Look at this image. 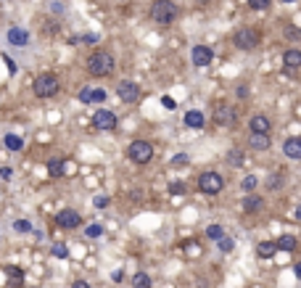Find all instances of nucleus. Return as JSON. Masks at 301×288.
<instances>
[{
  "label": "nucleus",
  "instance_id": "28",
  "mask_svg": "<svg viewBox=\"0 0 301 288\" xmlns=\"http://www.w3.org/2000/svg\"><path fill=\"white\" fill-rule=\"evenodd\" d=\"M85 235H87V238H101V235H103V225H98V222H92V225H87V230H85Z\"/></svg>",
  "mask_w": 301,
  "mask_h": 288
},
{
  "label": "nucleus",
  "instance_id": "44",
  "mask_svg": "<svg viewBox=\"0 0 301 288\" xmlns=\"http://www.w3.org/2000/svg\"><path fill=\"white\" fill-rule=\"evenodd\" d=\"M79 40H82V42H95L98 37H95V34H85V37H79Z\"/></svg>",
  "mask_w": 301,
  "mask_h": 288
},
{
  "label": "nucleus",
  "instance_id": "7",
  "mask_svg": "<svg viewBox=\"0 0 301 288\" xmlns=\"http://www.w3.org/2000/svg\"><path fill=\"white\" fill-rule=\"evenodd\" d=\"M214 124H219V127L235 124V109L230 106V103H217L214 106Z\"/></svg>",
  "mask_w": 301,
  "mask_h": 288
},
{
  "label": "nucleus",
  "instance_id": "45",
  "mask_svg": "<svg viewBox=\"0 0 301 288\" xmlns=\"http://www.w3.org/2000/svg\"><path fill=\"white\" fill-rule=\"evenodd\" d=\"M72 288H90V285H87V283H85V280H77V283H74V285H72Z\"/></svg>",
  "mask_w": 301,
  "mask_h": 288
},
{
  "label": "nucleus",
  "instance_id": "37",
  "mask_svg": "<svg viewBox=\"0 0 301 288\" xmlns=\"http://www.w3.org/2000/svg\"><path fill=\"white\" fill-rule=\"evenodd\" d=\"M188 156H185V154H177L175 159H172V167H188Z\"/></svg>",
  "mask_w": 301,
  "mask_h": 288
},
{
  "label": "nucleus",
  "instance_id": "19",
  "mask_svg": "<svg viewBox=\"0 0 301 288\" xmlns=\"http://www.w3.org/2000/svg\"><path fill=\"white\" fill-rule=\"evenodd\" d=\"M283 64H285V69H298L301 66V51H296V48L285 51L283 53Z\"/></svg>",
  "mask_w": 301,
  "mask_h": 288
},
{
  "label": "nucleus",
  "instance_id": "5",
  "mask_svg": "<svg viewBox=\"0 0 301 288\" xmlns=\"http://www.w3.org/2000/svg\"><path fill=\"white\" fill-rule=\"evenodd\" d=\"M225 188V180L219 172H204V175L198 177V190L206 193V196H217V193H222Z\"/></svg>",
  "mask_w": 301,
  "mask_h": 288
},
{
  "label": "nucleus",
  "instance_id": "25",
  "mask_svg": "<svg viewBox=\"0 0 301 288\" xmlns=\"http://www.w3.org/2000/svg\"><path fill=\"white\" fill-rule=\"evenodd\" d=\"M206 235L212 241H219V238H225V230H222V225H209L206 227Z\"/></svg>",
  "mask_w": 301,
  "mask_h": 288
},
{
  "label": "nucleus",
  "instance_id": "22",
  "mask_svg": "<svg viewBox=\"0 0 301 288\" xmlns=\"http://www.w3.org/2000/svg\"><path fill=\"white\" fill-rule=\"evenodd\" d=\"M48 175H51V177H61V175H64V161L51 159V161H48Z\"/></svg>",
  "mask_w": 301,
  "mask_h": 288
},
{
  "label": "nucleus",
  "instance_id": "34",
  "mask_svg": "<svg viewBox=\"0 0 301 288\" xmlns=\"http://www.w3.org/2000/svg\"><path fill=\"white\" fill-rule=\"evenodd\" d=\"M6 275H8V278H11V280H21V278H24V272H21L19 267H11V264H8V267H6Z\"/></svg>",
  "mask_w": 301,
  "mask_h": 288
},
{
  "label": "nucleus",
  "instance_id": "3",
  "mask_svg": "<svg viewBox=\"0 0 301 288\" xmlns=\"http://www.w3.org/2000/svg\"><path fill=\"white\" fill-rule=\"evenodd\" d=\"M59 87H61V82H59L56 74H40L37 79H34V85H32L37 98H53L56 93H59Z\"/></svg>",
  "mask_w": 301,
  "mask_h": 288
},
{
  "label": "nucleus",
  "instance_id": "43",
  "mask_svg": "<svg viewBox=\"0 0 301 288\" xmlns=\"http://www.w3.org/2000/svg\"><path fill=\"white\" fill-rule=\"evenodd\" d=\"M238 95H240V98H246V95H248V87H246V85H240V87H238Z\"/></svg>",
  "mask_w": 301,
  "mask_h": 288
},
{
  "label": "nucleus",
  "instance_id": "4",
  "mask_svg": "<svg viewBox=\"0 0 301 288\" xmlns=\"http://www.w3.org/2000/svg\"><path fill=\"white\" fill-rule=\"evenodd\" d=\"M127 156H130L135 164H148L154 159V146L148 140H132L130 148H127Z\"/></svg>",
  "mask_w": 301,
  "mask_h": 288
},
{
  "label": "nucleus",
  "instance_id": "48",
  "mask_svg": "<svg viewBox=\"0 0 301 288\" xmlns=\"http://www.w3.org/2000/svg\"><path fill=\"white\" fill-rule=\"evenodd\" d=\"M283 3H296V0H283Z\"/></svg>",
  "mask_w": 301,
  "mask_h": 288
},
{
  "label": "nucleus",
  "instance_id": "21",
  "mask_svg": "<svg viewBox=\"0 0 301 288\" xmlns=\"http://www.w3.org/2000/svg\"><path fill=\"white\" fill-rule=\"evenodd\" d=\"M296 246H298V241L293 235H280L277 238V249L280 251H296Z\"/></svg>",
  "mask_w": 301,
  "mask_h": 288
},
{
  "label": "nucleus",
  "instance_id": "38",
  "mask_svg": "<svg viewBox=\"0 0 301 288\" xmlns=\"http://www.w3.org/2000/svg\"><path fill=\"white\" fill-rule=\"evenodd\" d=\"M92 204H95V209H103V206H109V199H106V196H95Z\"/></svg>",
  "mask_w": 301,
  "mask_h": 288
},
{
  "label": "nucleus",
  "instance_id": "29",
  "mask_svg": "<svg viewBox=\"0 0 301 288\" xmlns=\"http://www.w3.org/2000/svg\"><path fill=\"white\" fill-rule=\"evenodd\" d=\"M51 254H53L56 259H69V249H66L64 244H56V246H53V251H51Z\"/></svg>",
  "mask_w": 301,
  "mask_h": 288
},
{
  "label": "nucleus",
  "instance_id": "8",
  "mask_svg": "<svg viewBox=\"0 0 301 288\" xmlns=\"http://www.w3.org/2000/svg\"><path fill=\"white\" fill-rule=\"evenodd\" d=\"M190 61L198 69H204V66H209L214 61V51L209 48V45H195V48L190 51Z\"/></svg>",
  "mask_w": 301,
  "mask_h": 288
},
{
  "label": "nucleus",
  "instance_id": "2",
  "mask_svg": "<svg viewBox=\"0 0 301 288\" xmlns=\"http://www.w3.org/2000/svg\"><path fill=\"white\" fill-rule=\"evenodd\" d=\"M87 72L92 77H109L114 72V56L106 51H95L87 59Z\"/></svg>",
  "mask_w": 301,
  "mask_h": 288
},
{
  "label": "nucleus",
  "instance_id": "13",
  "mask_svg": "<svg viewBox=\"0 0 301 288\" xmlns=\"http://www.w3.org/2000/svg\"><path fill=\"white\" fill-rule=\"evenodd\" d=\"M248 146L254 148V151H267L272 143H270V135H264V132H251V135H248Z\"/></svg>",
  "mask_w": 301,
  "mask_h": 288
},
{
  "label": "nucleus",
  "instance_id": "12",
  "mask_svg": "<svg viewBox=\"0 0 301 288\" xmlns=\"http://www.w3.org/2000/svg\"><path fill=\"white\" fill-rule=\"evenodd\" d=\"M8 42H11V45H16V48H24V45L29 42L27 29H21V27H11V29H8Z\"/></svg>",
  "mask_w": 301,
  "mask_h": 288
},
{
  "label": "nucleus",
  "instance_id": "6",
  "mask_svg": "<svg viewBox=\"0 0 301 288\" xmlns=\"http://www.w3.org/2000/svg\"><path fill=\"white\" fill-rule=\"evenodd\" d=\"M233 42H235L238 51H254L259 45V32L251 29V27H243L233 34Z\"/></svg>",
  "mask_w": 301,
  "mask_h": 288
},
{
  "label": "nucleus",
  "instance_id": "30",
  "mask_svg": "<svg viewBox=\"0 0 301 288\" xmlns=\"http://www.w3.org/2000/svg\"><path fill=\"white\" fill-rule=\"evenodd\" d=\"M14 230H16V233H32V222L29 220H16Z\"/></svg>",
  "mask_w": 301,
  "mask_h": 288
},
{
  "label": "nucleus",
  "instance_id": "11",
  "mask_svg": "<svg viewBox=\"0 0 301 288\" xmlns=\"http://www.w3.org/2000/svg\"><path fill=\"white\" fill-rule=\"evenodd\" d=\"M56 222H59V227H64V230H74V227H79L82 217H79V212H74V209H61L56 214Z\"/></svg>",
  "mask_w": 301,
  "mask_h": 288
},
{
  "label": "nucleus",
  "instance_id": "24",
  "mask_svg": "<svg viewBox=\"0 0 301 288\" xmlns=\"http://www.w3.org/2000/svg\"><path fill=\"white\" fill-rule=\"evenodd\" d=\"M227 164H230V167H240V164H243V154L238 151V148L227 151Z\"/></svg>",
  "mask_w": 301,
  "mask_h": 288
},
{
  "label": "nucleus",
  "instance_id": "26",
  "mask_svg": "<svg viewBox=\"0 0 301 288\" xmlns=\"http://www.w3.org/2000/svg\"><path fill=\"white\" fill-rule=\"evenodd\" d=\"M259 185V180L254 177V175H248V177H243V182H240V188L246 190V193H254V188Z\"/></svg>",
  "mask_w": 301,
  "mask_h": 288
},
{
  "label": "nucleus",
  "instance_id": "33",
  "mask_svg": "<svg viewBox=\"0 0 301 288\" xmlns=\"http://www.w3.org/2000/svg\"><path fill=\"white\" fill-rule=\"evenodd\" d=\"M161 106H164L167 111H175L177 109V101L172 98V95H161Z\"/></svg>",
  "mask_w": 301,
  "mask_h": 288
},
{
  "label": "nucleus",
  "instance_id": "31",
  "mask_svg": "<svg viewBox=\"0 0 301 288\" xmlns=\"http://www.w3.org/2000/svg\"><path fill=\"white\" fill-rule=\"evenodd\" d=\"M185 190H188V185H185V182H180V180H175V182L169 185V193H172V196H182Z\"/></svg>",
  "mask_w": 301,
  "mask_h": 288
},
{
  "label": "nucleus",
  "instance_id": "36",
  "mask_svg": "<svg viewBox=\"0 0 301 288\" xmlns=\"http://www.w3.org/2000/svg\"><path fill=\"white\" fill-rule=\"evenodd\" d=\"M103 101H106V90L95 87V90H92V103H103Z\"/></svg>",
  "mask_w": 301,
  "mask_h": 288
},
{
  "label": "nucleus",
  "instance_id": "42",
  "mask_svg": "<svg viewBox=\"0 0 301 288\" xmlns=\"http://www.w3.org/2000/svg\"><path fill=\"white\" fill-rule=\"evenodd\" d=\"M51 11H59V14H61V11H64V3H56V0H53V3H51Z\"/></svg>",
  "mask_w": 301,
  "mask_h": 288
},
{
  "label": "nucleus",
  "instance_id": "17",
  "mask_svg": "<svg viewBox=\"0 0 301 288\" xmlns=\"http://www.w3.org/2000/svg\"><path fill=\"white\" fill-rule=\"evenodd\" d=\"M277 251H280V249H277V241H262V244L257 246L259 259H272Z\"/></svg>",
  "mask_w": 301,
  "mask_h": 288
},
{
  "label": "nucleus",
  "instance_id": "27",
  "mask_svg": "<svg viewBox=\"0 0 301 288\" xmlns=\"http://www.w3.org/2000/svg\"><path fill=\"white\" fill-rule=\"evenodd\" d=\"M217 244H219V251H225V254H230V251L235 249V241H233V238H227V235H225V238H219Z\"/></svg>",
  "mask_w": 301,
  "mask_h": 288
},
{
  "label": "nucleus",
  "instance_id": "40",
  "mask_svg": "<svg viewBox=\"0 0 301 288\" xmlns=\"http://www.w3.org/2000/svg\"><path fill=\"white\" fill-rule=\"evenodd\" d=\"M74 164H72V161H66V164H64V175H74Z\"/></svg>",
  "mask_w": 301,
  "mask_h": 288
},
{
  "label": "nucleus",
  "instance_id": "20",
  "mask_svg": "<svg viewBox=\"0 0 301 288\" xmlns=\"http://www.w3.org/2000/svg\"><path fill=\"white\" fill-rule=\"evenodd\" d=\"M3 143H6L8 151H21V148H24V137H19V135H14V132H8V135L3 137Z\"/></svg>",
  "mask_w": 301,
  "mask_h": 288
},
{
  "label": "nucleus",
  "instance_id": "16",
  "mask_svg": "<svg viewBox=\"0 0 301 288\" xmlns=\"http://www.w3.org/2000/svg\"><path fill=\"white\" fill-rule=\"evenodd\" d=\"M283 154L288 159H301V137H288L283 143Z\"/></svg>",
  "mask_w": 301,
  "mask_h": 288
},
{
  "label": "nucleus",
  "instance_id": "35",
  "mask_svg": "<svg viewBox=\"0 0 301 288\" xmlns=\"http://www.w3.org/2000/svg\"><path fill=\"white\" fill-rule=\"evenodd\" d=\"M79 101H82V103H92V87L90 85H85L82 90H79Z\"/></svg>",
  "mask_w": 301,
  "mask_h": 288
},
{
  "label": "nucleus",
  "instance_id": "10",
  "mask_svg": "<svg viewBox=\"0 0 301 288\" xmlns=\"http://www.w3.org/2000/svg\"><path fill=\"white\" fill-rule=\"evenodd\" d=\"M92 124H95L98 130L109 132V130L117 127V114L109 111V109H101V111H95V117H92Z\"/></svg>",
  "mask_w": 301,
  "mask_h": 288
},
{
  "label": "nucleus",
  "instance_id": "1",
  "mask_svg": "<svg viewBox=\"0 0 301 288\" xmlns=\"http://www.w3.org/2000/svg\"><path fill=\"white\" fill-rule=\"evenodd\" d=\"M148 14H150V19H154L156 24H164L167 27V24H172V21L177 19L180 11H177V6L172 3V0H154Z\"/></svg>",
  "mask_w": 301,
  "mask_h": 288
},
{
  "label": "nucleus",
  "instance_id": "47",
  "mask_svg": "<svg viewBox=\"0 0 301 288\" xmlns=\"http://www.w3.org/2000/svg\"><path fill=\"white\" fill-rule=\"evenodd\" d=\"M296 220H301V206H298V209H296Z\"/></svg>",
  "mask_w": 301,
  "mask_h": 288
},
{
  "label": "nucleus",
  "instance_id": "39",
  "mask_svg": "<svg viewBox=\"0 0 301 288\" xmlns=\"http://www.w3.org/2000/svg\"><path fill=\"white\" fill-rule=\"evenodd\" d=\"M111 280H114V283H122V280H124V272H122V270H114V272H111Z\"/></svg>",
  "mask_w": 301,
  "mask_h": 288
},
{
  "label": "nucleus",
  "instance_id": "41",
  "mask_svg": "<svg viewBox=\"0 0 301 288\" xmlns=\"http://www.w3.org/2000/svg\"><path fill=\"white\" fill-rule=\"evenodd\" d=\"M11 175H14V172H11L8 167H3V169H0V177H3V180H11Z\"/></svg>",
  "mask_w": 301,
  "mask_h": 288
},
{
  "label": "nucleus",
  "instance_id": "18",
  "mask_svg": "<svg viewBox=\"0 0 301 288\" xmlns=\"http://www.w3.org/2000/svg\"><path fill=\"white\" fill-rule=\"evenodd\" d=\"M262 206H264V199H262V196H254V193H248L246 199H243V212H248V214L259 212Z\"/></svg>",
  "mask_w": 301,
  "mask_h": 288
},
{
  "label": "nucleus",
  "instance_id": "46",
  "mask_svg": "<svg viewBox=\"0 0 301 288\" xmlns=\"http://www.w3.org/2000/svg\"><path fill=\"white\" fill-rule=\"evenodd\" d=\"M296 278H301V262L296 264Z\"/></svg>",
  "mask_w": 301,
  "mask_h": 288
},
{
  "label": "nucleus",
  "instance_id": "32",
  "mask_svg": "<svg viewBox=\"0 0 301 288\" xmlns=\"http://www.w3.org/2000/svg\"><path fill=\"white\" fill-rule=\"evenodd\" d=\"M270 3H272V0H248V6H251L254 11H267Z\"/></svg>",
  "mask_w": 301,
  "mask_h": 288
},
{
  "label": "nucleus",
  "instance_id": "23",
  "mask_svg": "<svg viewBox=\"0 0 301 288\" xmlns=\"http://www.w3.org/2000/svg\"><path fill=\"white\" fill-rule=\"evenodd\" d=\"M132 285L135 288H150V278H148L145 272H135L132 275Z\"/></svg>",
  "mask_w": 301,
  "mask_h": 288
},
{
  "label": "nucleus",
  "instance_id": "14",
  "mask_svg": "<svg viewBox=\"0 0 301 288\" xmlns=\"http://www.w3.org/2000/svg\"><path fill=\"white\" fill-rule=\"evenodd\" d=\"M248 127H251V132H264V135H270L272 124H270V119L264 117V114H257V117H251Z\"/></svg>",
  "mask_w": 301,
  "mask_h": 288
},
{
  "label": "nucleus",
  "instance_id": "9",
  "mask_svg": "<svg viewBox=\"0 0 301 288\" xmlns=\"http://www.w3.org/2000/svg\"><path fill=\"white\" fill-rule=\"evenodd\" d=\"M117 93L122 98V103H137V98H140V87H137V82H130V79H122Z\"/></svg>",
  "mask_w": 301,
  "mask_h": 288
},
{
  "label": "nucleus",
  "instance_id": "15",
  "mask_svg": "<svg viewBox=\"0 0 301 288\" xmlns=\"http://www.w3.org/2000/svg\"><path fill=\"white\" fill-rule=\"evenodd\" d=\"M182 124H185V127H190V130H201L204 124H206V119H204V114H201V111H195V109H193V111L185 114Z\"/></svg>",
  "mask_w": 301,
  "mask_h": 288
}]
</instances>
